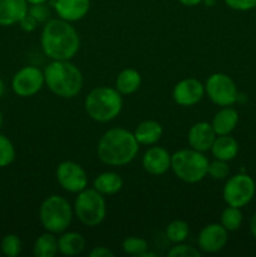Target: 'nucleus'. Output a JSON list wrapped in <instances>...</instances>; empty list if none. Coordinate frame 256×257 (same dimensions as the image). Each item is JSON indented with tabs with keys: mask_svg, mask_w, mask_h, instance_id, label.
Segmentation results:
<instances>
[{
	"mask_svg": "<svg viewBox=\"0 0 256 257\" xmlns=\"http://www.w3.org/2000/svg\"><path fill=\"white\" fill-rule=\"evenodd\" d=\"M44 54L52 60H70L78 53L80 38L75 28L63 19H50L40 37Z\"/></svg>",
	"mask_w": 256,
	"mask_h": 257,
	"instance_id": "nucleus-1",
	"label": "nucleus"
},
{
	"mask_svg": "<svg viewBox=\"0 0 256 257\" xmlns=\"http://www.w3.org/2000/svg\"><path fill=\"white\" fill-rule=\"evenodd\" d=\"M138 145L132 132L124 128H112L98 142V158L108 166L128 165L137 156Z\"/></svg>",
	"mask_w": 256,
	"mask_h": 257,
	"instance_id": "nucleus-2",
	"label": "nucleus"
},
{
	"mask_svg": "<svg viewBox=\"0 0 256 257\" xmlns=\"http://www.w3.org/2000/svg\"><path fill=\"white\" fill-rule=\"evenodd\" d=\"M44 80L47 87L62 98H74L83 87L82 72L69 60H52L44 69Z\"/></svg>",
	"mask_w": 256,
	"mask_h": 257,
	"instance_id": "nucleus-3",
	"label": "nucleus"
},
{
	"mask_svg": "<svg viewBox=\"0 0 256 257\" xmlns=\"http://www.w3.org/2000/svg\"><path fill=\"white\" fill-rule=\"evenodd\" d=\"M84 107L87 114L95 122H110L122 110V94L114 88L98 87L87 95Z\"/></svg>",
	"mask_w": 256,
	"mask_h": 257,
	"instance_id": "nucleus-4",
	"label": "nucleus"
},
{
	"mask_svg": "<svg viewBox=\"0 0 256 257\" xmlns=\"http://www.w3.org/2000/svg\"><path fill=\"white\" fill-rule=\"evenodd\" d=\"M208 160L203 152L180 150L171 156V168L178 180L186 183H197L207 176Z\"/></svg>",
	"mask_w": 256,
	"mask_h": 257,
	"instance_id": "nucleus-5",
	"label": "nucleus"
},
{
	"mask_svg": "<svg viewBox=\"0 0 256 257\" xmlns=\"http://www.w3.org/2000/svg\"><path fill=\"white\" fill-rule=\"evenodd\" d=\"M39 217L45 230L53 233H62L72 223V206L62 196H49L40 205Z\"/></svg>",
	"mask_w": 256,
	"mask_h": 257,
	"instance_id": "nucleus-6",
	"label": "nucleus"
},
{
	"mask_svg": "<svg viewBox=\"0 0 256 257\" xmlns=\"http://www.w3.org/2000/svg\"><path fill=\"white\" fill-rule=\"evenodd\" d=\"M74 212L83 225L88 227L98 226L103 222L107 213L104 197L95 188H85L75 198Z\"/></svg>",
	"mask_w": 256,
	"mask_h": 257,
	"instance_id": "nucleus-7",
	"label": "nucleus"
},
{
	"mask_svg": "<svg viewBox=\"0 0 256 257\" xmlns=\"http://www.w3.org/2000/svg\"><path fill=\"white\" fill-rule=\"evenodd\" d=\"M256 186L252 178L248 175L238 173L227 180L223 187L222 196L225 202L233 207H243L255 196Z\"/></svg>",
	"mask_w": 256,
	"mask_h": 257,
	"instance_id": "nucleus-8",
	"label": "nucleus"
},
{
	"mask_svg": "<svg viewBox=\"0 0 256 257\" xmlns=\"http://www.w3.org/2000/svg\"><path fill=\"white\" fill-rule=\"evenodd\" d=\"M205 92L208 98L220 107H231L238 98L235 82L223 73H215L208 77Z\"/></svg>",
	"mask_w": 256,
	"mask_h": 257,
	"instance_id": "nucleus-9",
	"label": "nucleus"
},
{
	"mask_svg": "<svg viewBox=\"0 0 256 257\" xmlns=\"http://www.w3.org/2000/svg\"><path fill=\"white\" fill-rule=\"evenodd\" d=\"M44 83V72L37 67L28 65L15 73L12 80V88L15 94L27 98L37 94Z\"/></svg>",
	"mask_w": 256,
	"mask_h": 257,
	"instance_id": "nucleus-10",
	"label": "nucleus"
},
{
	"mask_svg": "<svg viewBox=\"0 0 256 257\" xmlns=\"http://www.w3.org/2000/svg\"><path fill=\"white\" fill-rule=\"evenodd\" d=\"M57 181L63 190L79 193L88 186V176L83 167L73 161H64L57 168Z\"/></svg>",
	"mask_w": 256,
	"mask_h": 257,
	"instance_id": "nucleus-11",
	"label": "nucleus"
},
{
	"mask_svg": "<svg viewBox=\"0 0 256 257\" xmlns=\"http://www.w3.org/2000/svg\"><path fill=\"white\" fill-rule=\"evenodd\" d=\"M173 99L178 105L191 107L200 102L205 95V85L195 78H187L178 82L173 88Z\"/></svg>",
	"mask_w": 256,
	"mask_h": 257,
	"instance_id": "nucleus-12",
	"label": "nucleus"
},
{
	"mask_svg": "<svg viewBox=\"0 0 256 257\" xmlns=\"http://www.w3.org/2000/svg\"><path fill=\"white\" fill-rule=\"evenodd\" d=\"M228 231L221 223H210L201 230L198 235V247L207 253L222 250L228 240Z\"/></svg>",
	"mask_w": 256,
	"mask_h": 257,
	"instance_id": "nucleus-13",
	"label": "nucleus"
},
{
	"mask_svg": "<svg viewBox=\"0 0 256 257\" xmlns=\"http://www.w3.org/2000/svg\"><path fill=\"white\" fill-rule=\"evenodd\" d=\"M217 135L213 131L212 124L207 122H197L188 131V145L191 148L200 152H206L211 150L213 141L216 140Z\"/></svg>",
	"mask_w": 256,
	"mask_h": 257,
	"instance_id": "nucleus-14",
	"label": "nucleus"
},
{
	"mask_svg": "<svg viewBox=\"0 0 256 257\" xmlns=\"http://www.w3.org/2000/svg\"><path fill=\"white\" fill-rule=\"evenodd\" d=\"M142 166L150 175L161 176L171 168V155L163 147H152L143 156Z\"/></svg>",
	"mask_w": 256,
	"mask_h": 257,
	"instance_id": "nucleus-15",
	"label": "nucleus"
},
{
	"mask_svg": "<svg viewBox=\"0 0 256 257\" xmlns=\"http://www.w3.org/2000/svg\"><path fill=\"white\" fill-rule=\"evenodd\" d=\"M53 7L60 19L78 22L89 12L90 0H54Z\"/></svg>",
	"mask_w": 256,
	"mask_h": 257,
	"instance_id": "nucleus-16",
	"label": "nucleus"
},
{
	"mask_svg": "<svg viewBox=\"0 0 256 257\" xmlns=\"http://www.w3.org/2000/svg\"><path fill=\"white\" fill-rule=\"evenodd\" d=\"M27 0H0V25L18 24L28 14Z\"/></svg>",
	"mask_w": 256,
	"mask_h": 257,
	"instance_id": "nucleus-17",
	"label": "nucleus"
},
{
	"mask_svg": "<svg viewBox=\"0 0 256 257\" xmlns=\"http://www.w3.org/2000/svg\"><path fill=\"white\" fill-rule=\"evenodd\" d=\"M238 123V113L237 110L231 107H223L218 110L212 119L213 131L217 136L230 135L236 128Z\"/></svg>",
	"mask_w": 256,
	"mask_h": 257,
	"instance_id": "nucleus-18",
	"label": "nucleus"
},
{
	"mask_svg": "<svg viewBox=\"0 0 256 257\" xmlns=\"http://www.w3.org/2000/svg\"><path fill=\"white\" fill-rule=\"evenodd\" d=\"M211 153L215 157V160L221 161H232L237 156L238 152V143L233 137L228 135L218 136L213 141L212 147H211Z\"/></svg>",
	"mask_w": 256,
	"mask_h": 257,
	"instance_id": "nucleus-19",
	"label": "nucleus"
},
{
	"mask_svg": "<svg viewBox=\"0 0 256 257\" xmlns=\"http://www.w3.org/2000/svg\"><path fill=\"white\" fill-rule=\"evenodd\" d=\"M162 125L160 124L156 120H143L141 122L140 124L136 127L135 135L136 140L140 145H145V146H151L157 143L158 141L161 140L162 137Z\"/></svg>",
	"mask_w": 256,
	"mask_h": 257,
	"instance_id": "nucleus-20",
	"label": "nucleus"
},
{
	"mask_svg": "<svg viewBox=\"0 0 256 257\" xmlns=\"http://www.w3.org/2000/svg\"><path fill=\"white\" fill-rule=\"evenodd\" d=\"M85 240L78 232H65L58 238V251L64 256H77L83 252Z\"/></svg>",
	"mask_w": 256,
	"mask_h": 257,
	"instance_id": "nucleus-21",
	"label": "nucleus"
},
{
	"mask_svg": "<svg viewBox=\"0 0 256 257\" xmlns=\"http://www.w3.org/2000/svg\"><path fill=\"white\" fill-rule=\"evenodd\" d=\"M141 83H142V78L140 73L132 68H127L118 74L115 79V89L123 95L133 94L141 87Z\"/></svg>",
	"mask_w": 256,
	"mask_h": 257,
	"instance_id": "nucleus-22",
	"label": "nucleus"
},
{
	"mask_svg": "<svg viewBox=\"0 0 256 257\" xmlns=\"http://www.w3.org/2000/svg\"><path fill=\"white\" fill-rule=\"evenodd\" d=\"M123 187V180L115 172H103L98 177H95L93 182V188L100 192L102 195H114L119 192Z\"/></svg>",
	"mask_w": 256,
	"mask_h": 257,
	"instance_id": "nucleus-23",
	"label": "nucleus"
},
{
	"mask_svg": "<svg viewBox=\"0 0 256 257\" xmlns=\"http://www.w3.org/2000/svg\"><path fill=\"white\" fill-rule=\"evenodd\" d=\"M35 257H53L58 253V238L54 233L47 231L35 240L33 246Z\"/></svg>",
	"mask_w": 256,
	"mask_h": 257,
	"instance_id": "nucleus-24",
	"label": "nucleus"
},
{
	"mask_svg": "<svg viewBox=\"0 0 256 257\" xmlns=\"http://www.w3.org/2000/svg\"><path fill=\"white\" fill-rule=\"evenodd\" d=\"M190 235V226L186 221L175 220L168 223L166 227V236L168 241L173 243H181L186 241V238Z\"/></svg>",
	"mask_w": 256,
	"mask_h": 257,
	"instance_id": "nucleus-25",
	"label": "nucleus"
},
{
	"mask_svg": "<svg viewBox=\"0 0 256 257\" xmlns=\"http://www.w3.org/2000/svg\"><path fill=\"white\" fill-rule=\"evenodd\" d=\"M242 223V212L238 207L228 206L221 213V225L227 231H237Z\"/></svg>",
	"mask_w": 256,
	"mask_h": 257,
	"instance_id": "nucleus-26",
	"label": "nucleus"
},
{
	"mask_svg": "<svg viewBox=\"0 0 256 257\" xmlns=\"http://www.w3.org/2000/svg\"><path fill=\"white\" fill-rule=\"evenodd\" d=\"M22 247V240H20L19 236L14 235V233L5 235L0 242V252H3L8 257H17L20 255Z\"/></svg>",
	"mask_w": 256,
	"mask_h": 257,
	"instance_id": "nucleus-27",
	"label": "nucleus"
},
{
	"mask_svg": "<svg viewBox=\"0 0 256 257\" xmlns=\"http://www.w3.org/2000/svg\"><path fill=\"white\" fill-rule=\"evenodd\" d=\"M122 248L124 253L131 256H142L148 251V242L141 237H127L122 242Z\"/></svg>",
	"mask_w": 256,
	"mask_h": 257,
	"instance_id": "nucleus-28",
	"label": "nucleus"
},
{
	"mask_svg": "<svg viewBox=\"0 0 256 257\" xmlns=\"http://www.w3.org/2000/svg\"><path fill=\"white\" fill-rule=\"evenodd\" d=\"M15 160V147L7 136L0 133V168L8 167Z\"/></svg>",
	"mask_w": 256,
	"mask_h": 257,
	"instance_id": "nucleus-29",
	"label": "nucleus"
},
{
	"mask_svg": "<svg viewBox=\"0 0 256 257\" xmlns=\"http://www.w3.org/2000/svg\"><path fill=\"white\" fill-rule=\"evenodd\" d=\"M228 173H230V167L226 161L215 160L213 162L208 163L207 175H210L213 180H225Z\"/></svg>",
	"mask_w": 256,
	"mask_h": 257,
	"instance_id": "nucleus-30",
	"label": "nucleus"
},
{
	"mask_svg": "<svg viewBox=\"0 0 256 257\" xmlns=\"http://www.w3.org/2000/svg\"><path fill=\"white\" fill-rule=\"evenodd\" d=\"M168 256L170 257H200L201 252L197 248L192 247L190 245H185V243H176L170 251H168Z\"/></svg>",
	"mask_w": 256,
	"mask_h": 257,
	"instance_id": "nucleus-31",
	"label": "nucleus"
},
{
	"mask_svg": "<svg viewBox=\"0 0 256 257\" xmlns=\"http://www.w3.org/2000/svg\"><path fill=\"white\" fill-rule=\"evenodd\" d=\"M28 13H29L38 23L47 22L48 18L50 17V9L48 5H45V3H42V4H33L32 7L28 9Z\"/></svg>",
	"mask_w": 256,
	"mask_h": 257,
	"instance_id": "nucleus-32",
	"label": "nucleus"
},
{
	"mask_svg": "<svg viewBox=\"0 0 256 257\" xmlns=\"http://www.w3.org/2000/svg\"><path fill=\"white\" fill-rule=\"evenodd\" d=\"M225 4L232 10L247 12V10L255 9L256 0H225Z\"/></svg>",
	"mask_w": 256,
	"mask_h": 257,
	"instance_id": "nucleus-33",
	"label": "nucleus"
},
{
	"mask_svg": "<svg viewBox=\"0 0 256 257\" xmlns=\"http://www.w3.org/2000/svg\"><path fill=\"white\" fill-rule=\"evenodd\" d=\"M19 24H20V28H22V29L24 30V32L29 33V32H33V30H34L35 28H37L38 22L34 19V18L32 17V15L29 14V13H28V14L25 15V17L23 18L22 20H20Z\"/></svg>",
	"mask_w": 256,
	"mask_h": 257,
	"instance_id": "nucleus-34",
	"label": "nucleus"
},
{
	"mask_svg": "<svg viewBox=\"0 0 256 257\" xmlns=\"http://www.w3.org/2000/svg\"><path fill=\"white\" fill-rule=\"evenodd\" d=\"M90 257H113L114 253L109 250V248L104 247V246H99V247H94L89 252Z\"/></svg>",
	"mask_w": 256,
	"mask_h": 257,
	"instance_id": "nucleus-35",
	"label": "nucleus"
},
{
	"mask_svg": "<svg viewBox=\"0 0 256 257\" xmlns=\"http://www.w3.org/2000/svg\"><path fill=\"white\" fill-rule=\"evenodd\" d=\"M178 2L185 7H196V5L201 4L203 0H178Z\"/></svg>",
	"mask_w": 256,
	"mask_h": 257,
	"instance_id": "nucleus-36",
	"label": "nucleus"
},
{
	"mask_svg": "<svg viewBox=\"0 0 256 257\" xmlns=\"http://www.w3.org/2000/svg\"><path fill=\"white\" fill-rule=\"evenodd\" d=\"M250 230H251V233H252L253 237L256 238V213L252 216V218H251V221H250Z\"/></svg>",
	"mask_w": 256,
	"mask_h": 257,
	"instance_id": "nucleus-37",
	"label": "nucleus"
},
{
	"mask_svg": "<svg viewBox=\"0 0 256 257\" xmlns=\"http://www.w3.org/2000/svg\"><path fill=\"white\" fill-rule=\"evenodd\" d=\"M4 93H5V84L4 82H3V79H0V98L4 95Z\"/></svg>",
	"mask_w": 256,
	"mask_h": 257,
	"instance_id": "nucleus-38",
	"label": "nucleus"
},
{
	"mask_svg": "<svg viewBox=\"0 0 256 257\" xmlns=\"http://www.w3.org/2000/svg\"><path fill=\"white\" fill-rule=\"evenodd\" d=\"M28 4L33 5V4H42V3H47L48 0H27Z\"/></svg>",
	"mask_w": 256,
	"mask_h": 257,
	"instance_id": "nucleus-39",
	"label": "nucleus"
},
{
	"mask_svg": "<svg viewBox=\"0 0 256 257\" xmlns=\"http://www.w3.org/2000/svg\"><path fill=\"white\" fill-rule=\"evenodd\" d=\"M3 123H4V118H3V113L2 110H0V128L3 127Z\"/></svg>",
	"mask_w": 256,
	"mask_h": 257,
	"instance_id": "nucleus-40",
	"label": "nucleus"
},
{
	"mask_svg": "<svg viewBox=\"0 0 256 257\" xmlns=\"http://www.w3.org/2000/svg\"><path fill=\"white\" fill-rule=\"evenodd\" d=\"M0 200H2V197H0Z\"/></svg>",
	"mask_w": 256,
	"mask_h": 257,
	"instance_id": "nucleus-41",
	"label": "nucleus"
}]
</instances>
